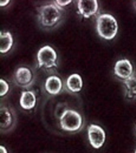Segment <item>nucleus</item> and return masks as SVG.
I'll list each match as a JSON object with an SVG mask.
<instances>
[{
  "label": "nucleus",
  "mask_w": 136,
  "mask_h": 153,
  "mask_svg": "<svg viewBox=\"0 0 136 153\" xmlns=\"http://www.w3.org/2000/svg\"><path fill=\"white\" fill-rule=\"evenodd\" d=\"M97 31L101 37L111 40L118 31V24L115 17L108 13L101 14L97 19Z\"/></svg>",
  "instance_id": "f257e3e1"
},
{
  "label": "nucleus",
  "mask_w": 136,
  "mask_h": 153,
  "mask_svg": "<svg viewBox=\"0 0 136 153\" xmlns=\"http://www.w3.org/2000/svg\"><path fill=\"white\" fill-rule=\"evenodd\" d=\"M60 124L62 130L65 131H76L82 126L81 115L74 110H66L61 115Z\"/></svg>",
  "instance_id": "f03ea898"
},
{
  "label": "nucleus",
  "mask_w": 136,
  "mask_h": 153,
  "mask_svg": "<svg viewBox=\"0 0 136 153\" xmlns=\"http://www.w3.org/2000/svg\"><path fill=\"white\" fill-rule=\"evenodd\" d=\"M41 23L46 27L54 26L61 18L59 8L54 4L43 6L40 9Z\"/></svg>",
  "instance_id": "7ed1b4c3"
},
{
  "label": "nucleus",
  "mask_w": 136,
  "mask_h": 153,
  "mask_svg": "<svg viewBox=\"0 0 136 153\" xmlns=\"http://www.w3.org/2000/svg\"><path fill=\"white\" fill-rule=\"evenodd\" d=\"M39 66H44L46 68L56 66L57 53L54 49L50 46H45L40 49L37 53Z\"/></svg>",
  "instance_id": "20e7f679"
},
{
  "label": "nucleus",
  "mask_w": 136,
  "mask_h": 153,
  "mask_svg": "<svg viewBox=\"0 0 136 153\" xmlns=\"http://www.w3.org/2000/svg\"><path fill=\"white\" fill-rule=\"evenodd\" d=\"M88 139L94 149H100L105 140V133L102 128L98 125L91 124L88 126Z\"/></svg>",
  "instance_id": "39448f33"
},
{
  "label": "nucleus",
  "mask_w": 136,
  "mask_h": 153,
  "mask_svg": "<svg viewBox=\"0 0 136 153\" xmlns=\"http://www.w3.org/2000/svg\"><path fill=\"white\" fill-rule=\"evenodd\" d=\"M114 72L116 76L122 79H127L133 75V67L132 63L128 59H122L117 61L114 67Z\"/></svg>",
  "instance_id": "423d86ee"
},
{
  "label": "nucleus",
  "mask_w": 136,
  "mask_h": 153,
  "mask_svg": "<svg viewBox=\"0 0 136 153\" xmlns=\"http://www.w3.org/2000/svg\"><path fill=\"white\" fill-rule=\"evenodd\" d=\"M77 6L80 14L85 18L94 15L99 10V3L96 0H80Z\"/></svg>",
  "instance_id": "0eeeda50"
},
{
  "label": "nucleus",
  "mask_w": 136,
  "mask_h": 153,
  "mask_svg": "<svg viewBox=\"0 0 136 153\" xmlns=\"http://www.w3.org/2000/svg\"><path fill=\"white\" fill-rule=\"evenodd\" d=\"M45 88L50 94H58L62 88V82L61 79L56 76H51L46 79L45 82Z\"/></svg>",
  "instance_id": "6e6552de"
},
{
  "label": "nucleus",
  "mask_w": 136,
  "mask_h": 153,
  "mask_svg": "<svg viewBox=\"0 0 136 153\" xmlns=\"http://www.w3.org/2000/svg\"><path fill=\"white\" fill-rule=\"evenodd\" d=\"M36 103V95L32 91H24L21 94L20 105L22 108L30 110L35 107Z\"/></svg>",
  "instance_id": "1a4fd4ad"
},
{
  "label": "nucleus",
  "mask_w": 136,
  "mask_h": 153,
  "mask_svg": "<svg viewBox=\"0 0 136 153\" xmlns=\"http://www.w3.org/2000/svg\"><path fill=\"white\" fill-rule=\"evenodd\" d=\"M16 81L21 86H28L32 79L31 72L27 68H20L16 71Z\"/></svg>",
  "instance_id": "9d476101"
},
{
  "label": "nucleus",
  "mask_w": 136,
  "mask_h": 153,
  "mask_svg": "<svg viewBox=\"0 0 136 153\" xmlns=\"http://www.w3.org/2000/svg\"><path fill=\"white\" fill-rule=\"evenodd\" d=\"M66 84L69 90L72 92H80L83 86V81L80 75L72 74L68 78Z\"/></svg>",
  "instance_id": "9b49d317"
},
{
  "label": "nucleus",
  "mask_w": 136,
  "mask_h": 153,
  "mask_svg": "<svg viewBox=\"0 0 136 153\" xmlns=\"http://www.w3.org/2000/svg\"><path fill=\"white\" fill-rule=\"evenodd\" d=\"M13 45V38L10 32L1 33L0 35V52L6 53L11 49Z\"/></svg>",
  "instance_id": "f8f14e48"
},
{
  "label": "nucleus",
  "mask_w": 136,
  "mask_h": 153,
  "mask_svg": "<svg viewBox=\"0 0 136 153\" xmlns=\"http://www.w3.org/2000/svg\"><path fill=\"white\" fill-rule=\"evenodd\" d=\"M126 88V95L128 98H133L136 96V76L133 74L131 77L124 80Z\"/></svg>",
  "instance_id": "ddd939ff"
},
{
  "label": "nucleus",
  "mask_w": 136,
  "mask_h": 153,
  "mask_svg": "<svg viewBox=\"0 0 136 153\" xmlns=\"http://www.w3.org/2000/svg\"><path fill=\"white\" fill-rule=\"evenodd\" d=\"M12 123V115L10 111L6 107L1 108L0 110V126L2 129L8 128Z\"/></svg>",
  "instance_id": "4468645a"
},
{
  "label": "nucleus",
  "mask_w": 136,
  "mask_h": 153,
  "mask_svg": "<svg viewBox=\"0 0 136 153\" xmlns=\"http://www.w3.org/2000/svg\"><path fill=\"white\" fill-rule=\"evenodd\" d=\"M0 86H1V89H0V96L3 97L6 93L8 92L9 90V84L3 79H0Z\"/></svg>",
  "instance_id": "2eb2a0df"
},
{
  "label": "nucleus",
  "mask_w": 136,
  "mask_h": 153,
  "mask_svg": "<svg viewBox=\"0 0 136 153\" xmlns=\"http://www.w3.org/2000/svg\"><path fill=\"white\" fill-rule=\"evenodd\" d=\"M70 2H72L71 0H69V1H55V4L58 6V8L60 7L61 9V7H65V6H67L69 5Z\"/></svg>",
  "instance_id": "dca6fc26"
},
{
  "label": "nucleus",
  "mask_w": 136,
  "mask_h": 153,
  "mask_svg": "<svg viewBox=\"0 0 136 153\" xmlns=\"http://www.w3.org/2000/svg\"><path fill=\"white\" fill-rule=\"evenodd\" d=\"M0 153H7L6 148L4 146H2V145L0 146Z\"/></svg>",
  "instance_id": "f3484780"
},
{
  "label": "nucleus",
  "mask_w": 136,
  "mask_h": 153,
  "mask_svg": "<svg viewBox=\"0 0 136 153\" xmlns=\"http://www.w3.org/2000/svg\"><path fill=\"white\" fill-rule=\"evenodd\" d=\"M9 2H10L9 0H6V1H1V2H0V5H1V7H4V6L8 4Z\"/></svg>",
  "instance_id": "a211bd4d"
},
{
  "label": "nucleus",
  "mask_w": 136,
  "mask_h": 153,
  "mask_svg": "<svg viewBox=\"0 0 136 153\" xmlns=\"http://www.w3.org/2000/svg\"><path fill=\"white\" fill-rule=\"evenodd\" d=\"M135 153H136V150H135Z\"/></svg>",
  "instance_id": "6ab92c4d"
},
{
  "label": "nucleus",
  "mask_w": 136,
  "mask_h": 153,
  "mask_svg": "<svg viewBox=\"0 0 136 153\" xmlns=\"http://www.w3.org/2000/svg\"><path fill=\"white\" fill-rule=\"evenodd\" d=\"M135 6H136V2H135Z\"/></svg>",
  "instance_id": "aec40b11"
}]
</instances>
